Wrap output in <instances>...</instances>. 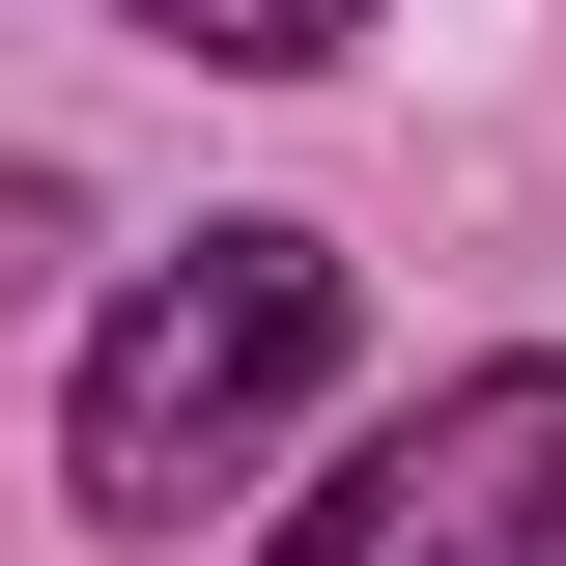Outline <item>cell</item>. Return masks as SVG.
Segmentation results:
<instances>
[{
	"instance_id": "cell-1",
	"label": "cell",
	"mask_w": 566,
	"mask_h": 566,
	"mask_svg": "<svg viewBox=\"0 0 566 566\" xmlns=\"http://www.w3.org/2000/svg\"><path fill=\"white\" fill-rule=\"evenodd\" d=\"M312 368H340V255H312V227H199V255H142L114 340H85V424H57L85 538H199V482H255Z\"/></svg>"
},
{
	"instance_id": "cell-3",
	"label": "cell",
	"mask_w": 566,
	"mask_h": 566,
	"mask_svg": "<svg viewBox=\"0 0 566 566\" xmlns=\"http://www.w3.org/2000/svg\"><path fill=\"white\" fill-rule=\"evenodd\" d=\"M114 29H170V57H227V85H312V57H368V0H114Z\"/></svg>"
},
{
	"instance_id": "cell-2",
	"label": "cell",
	"mask_w": 566,
	"mask_h": 566,
	"mask_svg": "<svg viewBox=\"0 0 566 566\" xmlns=\"http://www.w3.org/2000/svg\"><path fill=\"white\" fill-rule=\"evenodd\" d=\"M255 566H566V368H453V397H397Z\"/></svg>"
}]
</instances>
